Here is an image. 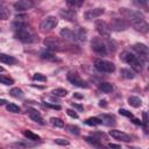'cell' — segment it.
Segmentation results:
<instances>
[{
  "instance_id": "obj_1",
  "label": "cell",
  "mask_w": 149,
  "mask_h": 149,
  "mask_svg": "<svg viewBox=\"0 0 149 149\" xmlns=\"http://www.w3.org/2000/svg\"><path fill=\"white\" fill-rule=\"evenodd\" d=\"M120 13H122L126 17L129 19V21L132 22V24L134 26V28L137 31L141 33H147L148 31V23L144 20V16L140 13V12H135V10H130L127 8H120Z\"/></svg>"
},
{
  "instance_id": "obj_2",
  "label": "cell",
  "mask_w": 149,
  "mask_h": 149,
  "mask_svg": "<svg viewBox=\"0 0 149 149\" xmlns=\"http://www.w3.org/2000/svg\"><path fill=\"white\" fill-rule=\"evenodd\" d=\"M14 27H15V36L17 40H20L21 42H24V43H30L34 41V35L30 33V30L28 29V27L24 23L15 22Z\"/></svg>"
},
{
  "instance_id": "obj_3",
  "label": "cell",
  "mask_w": 149,
  "mask_h": 149,
  "mask_svg": "<svg viewBox=\"0 0 149 149\" xmlns=\"http://www.w3.org/2000/svg\"><path fill=\"white\" fill-rule=\"evenodd\" d=\"M122 58H123L125 62H127L133 68L134 71H136V72H141L142 71V63H141L140 58L137 56H135L134 54H132V52H123Z\"/></svg>"
},
{
  "instance_id": "obj_4",
  "label": "cell",
  "mask_w": 149,
  "mask_h": 149,
  "mask_svg": "<svg viewBox=\"0 0 149 149\" xmlns=\"http://www.w3.org/2000/svg\"><path fill=\"white\" fill-rule=\"evenodd\" d=\"M94 68L100 71V72H105V73H112L115 71V65L106 59H97L94 62Z\"/></svg>"
},
{
  "instance_id": "obj_5",
  "label": "cell",
  "mask_w": 149,
  "mask_h": 149,
  "mask_svg": "<svg viewBox=\"0 0 149 149\" xmlns=\"http://www.w3.org/2000/svg\"><path fill=\"white\" fill-rule=\"evenodd\" d=\"M43 43H44V45L48 48V49H50V50H56V51H61V50H63L64 48V45H63V43L58 40V38H56V37H47L44 41H43Z\"/></svg>"
},
{
  "instance_id": "obj_6",
  "label": "cell",
  "mask_w": 149,
  "mask_h": 149,
  "mask_svg": "<svg viewBox=\"0 0 149 149\" xmlns=\"http://www.w3.org/2000/svg\"><path fill=\"white\" fill-rule=\"evenodd\" d=\"M91 47H92L93 51L97 52V54H99V55H106V54H107V47H106V44L102 42V40L99 38V37H94V38L92 40Z\"/></svg>"
},
{
  "instance_id": "obj_7",
  "label": "cell",
  "mask_w": 149,
  "mask_h": 149,
  "mask_svg": "<svg viewBox=\"0 0 149 149\" xmlns=\"http://www.w3.org/2000/svg\"><path fill=\"white\" fill-rule=\"evenodd\" d=\"M58 23V20L56 16H47L40 24L41 30L43 31H48V30H52Z\"/></svg>"
},
{
  "instance_id": "obj_8",
  "label": "cell",
  "mask_w": 149,
  "mask_h": 149,
  "mask_svg": "<svg viewBox=\"0 0 149 149\" xmlns=\"http://www.w3.org/2000/svg\"><path fill=\"white\" fill-rule=\"evenodd\" d=\"M68 80L71 83V84H73L74 86H78V87H83V88H88L90 87V85H88V83L87 81H85V80H83L81 78H80V76L78 74V73H69L68 74Z\"/></svg>"
},
{
  "instance_id": "obj_9",
  "label": "cell",
  "mask_w": 149,
  "mask_h": 149,
  "mask_svg": "<svg viewBox=\"0 0 149 149\" xmlns=\"http://www.w3.org/2000/svg\"><path fill=\"white\" fill-rule=\"evenodd\" d=\"M95 28H97V31L100 34V36L102 37H109V34H111V29L108 27V24L105 22V21H101V20H98L95 21Z\"/></svg>"
},
{
  "instance_id": "obj_10",
  "label": "cell",
  "mask_w": 149,
  "mask_h": 149,
  "mask_svg": "<svg viewBox=\"0 0 149 149\" xmlns=\"http://www.w3.org/2000/svg\"><path fill=\"white\" fill-rule=\"evenodd\" d=\"M109 29L114 30H125L128 27V23L125 21V19H119V17H113L109 23Z\"/></svg>"
},
{
  "instance_id": "obj_11",
  "label": "cell",
  "mask_w": 149,
  "mask_h": 149,
  "mask_svg": "<svg viewBox=\"0 0 149 149\" xmlns=\"http://www.w3.org/2000/svg\"><path fill=\"white\" fill-rule=\"evenodd\" d=\"M109 135H111L113 139L118 140V141H122V142H129V141H130V136H129L128 134H126V133H123V132H121V130H118V129H112V130H109Z\"/></svg>"
},
{
  "instance_id": "obj_12",
  "label": "cell",
  "mask_w": 149,
  "mask_h": 149,
  "mask_svg": "<svg viewBox=\"0 0 149 149\" xmlns=\"http://www.w3.org/2000/svg\"><path fill=\"white\" fill-rule=\"evenodd\" d=\"M31 7H34V2L31 0H20L14 3V8L17 12H23V10L30 9Z\"/></svg>"
},
{
  "instance_id": "obj_13",
  "label": "cell",
  "mask_w": 149,
  "mask_h": 149,
  "mask_svg": "<svg viewBox=\"0 0 149 149\" xmlns=\"http://www.w3.org/2000/svg\"><path fill=\"white\" fill-rule=\"evenodd\" d=\"M134 50L140 55V57L141 58H143L144 61H147L148 59V54H149V50H148V47L146 45V44H143V43H136V44H134Z\"/></svg>"
},
{
  "instance_id": "obj_14",
  "label": "cell",
  "mask_w": 149,
  "mask_h": 149,
  "mask_svg": "<svg viewBox=\"0 0 149 149\" xmlns=\"http://www.w3.org/2000/svg\"><path fill=\"white\" fill-rule=\"evenodd\" d=\"M59 15L64 19V20H68V21H76V17H77V14L73 9H61L59 10Z\"/></svg>"
},
{
  "instance_id": "obj_15",
  "label": "cell",
  "mask_w": 149,
  "mask_h": 149,
  "mask_svg": "<svg viewBox=\"0 0 149 149\" xmlns=\"http://www.w3.org/2000/svg\"><path fill=\"white\" fill-rule=\"evenodd\" d=\"M104 12H105L104 8H93V9L87 10L84 14V16H85L86 20H92V19H95V17L100 16L101 14H104Z\"/></svg>"
},
{
  "instance_id": "obj_16",
  "label": "cell",
  "mask_w": 149,
  "mask_h": 149,
  "mask_svg": "<svg viewBox=\"0 0 149 149\" xmlns=\"http://www.w3.org/2000/svg\"><path fill=\"white\" fill-rule=\"evenodd\" d=\"M73 34H74V42H85L86 41V31L81 27L76 28L73 30Z\"/></svg>"
},
{
  "instance_id": "obj_17",
  "label": "cell",
  "mask_w": 149,
  "mask_h": 149,
  "mask_svg": "<svg viewBox=\"0 0 149 149\" xmlns=\"http://www.w3.org/2000/svg\"><path fill=\"white\" fill-rule=\"evenodd\" d=\"M28 115H29V118H30L31 120H34V121H36V122H38V123H41V125L44 123L43 118H42V115H41V113H40L38 111L31 108V109L28 111Z\"/></svg>"
},
{
  "instance_id": "obj_18",
  "label": "cell",
  "mask_w": 149,
  "mask_h": 149,
  "mask_svg": "<svg viewBox=\"0 0 149 149\" xmlns=\"http://www.w3.org/2000/svg\"><path fill=\"white\" fill-rule=\"evenodd\" d=\"M0 63H5V64H15L17 63V59L13 56H9L7 54H2L0 52Z\"/></svg>"
},
{
  "instance_id": "obj_19",
  "label": "cell",
  "mask_w": 149,
  "mask_h": 149,
  "mask_svg": "<svg viewBox=\"0 0 149 149\" xmlns=\"http://www.w3.org/2000/svg\"><path fill=\"white\" fill-rule=\"evenodd\" d=\"M61 36L68 41H72L74 42V34H73V30L69 29V28H63L61 30Z\"/></svg>"
},
{
  "instance_id": "obj_20",
  "label": "cell",
  "mask_w": 149,
  "mask_h": 149,
  "mask_svg": "<svg viewBox=\"0 0 149 149\" xmlns=\"http://www.w3.org/2000/svg\"><path fill=\"white\" fill-rule=\"evenodd\" d=\"M99 119L101 120V122H102L104 125H107V126H112V125H115V119H114V116H112V115H107V114H104V115H101Z\"/></svg>"
},
{
  "instance_id": "obj_21",
  "label": "cell",
  "mask_w": 149,
  "mask_h": 149,
  "mask_svg": "<svg viewBox=\"0 0 149 149\" xmlns=\"http://www.w3.org/2000/svg\"><path fill=\"white\" fill-rule=\"evenodd\" d=\"M9 16H10L9 9L6 6L0 5V20H7V19H9Z\"/></svg>"
},
{
  "instance_id": "obj_22",
  "label": "cell",
  "mask_w": 149,
  "mask_h": 149,
  "mask_svg": "<svg viewBox=\"0 0 149 149\" xmlns=\"http://www.w3.org/2000/svg\"><path fill=\"white\" fill-rule=\"evenodd\" d=\"M128 104L130 105V106H133V107H135V108H137V107H140L141 105H142V100L139 98V97H129L128 98Z\"/></svg>"
},
{
  "instance_id": "obj_23",
  "label": "cell",
  "mask_w": 149,
  "mask_h": 149,
  "mask_svg": "<svg viewBox=\"0 0 149 149\" xmlns=\"http://www.w3.org/2000/svg\"><path fill=\"white\" fill-rule=\"evenodd\" d=\"M9 94H10L12 97H14V98H23V95H24L23 91H22L21 88H19V87H13V88L9 91Z\"/></svg>"
},
{
  "instance_id": "obj_24",
  "label": "cell",
  "mask_w": 149,
  "mask_h": 149,
  "mask_svg": "<svg viewBox=\"0 0 149 149\" xmlns=\"http://www.w3.org/2000/svg\"><path fill=\"white\" fill-rule=\"evenodd\" d=\"M121 74H122V77H125V78H127V79H133L134 77H135V73H134V71H132L130 69H126V68H123V69H121Z\"/></svg>"
},
{
  "instance_id": "obj_25",
  "label": "cell",
  "mask_w": 149,
  "mask_h": 149,
  "mask_svg": "<svg viewBox=\"0 0 149 149\" xmlns=\"http://www.w3.org/2000/svg\"><path fill=\"white\" fill-rule=\"evenodd\" d=\"M99 88H100L102 92L108 93V92H112V91H113V85L109 84V83L104 81V83H100V84H99Z\"/></svg>"
},
{
  "instance_id": "obj_26",
  "label": "cell",
  "mask_w": 149,
  "mask_h": 149,
  "mask_svg": "<svg viewBox=\"0 0 149 149\" xmlns=\"http://www.w3.org/2000/svg\"><path fill=\"white\" fill-rule=\"evenodd\" d=\"M23 135L28 139V140H31V141H40V136L30 130H23Z\"/></svg>"
},
{
  "instance_id": "obj_27",
  "label": "cell",
  "mask_w": 149,
  "mask_h": 149,
  "mask_svg": "<svg viewBox=\"0 0 149 149\" xmlns=\"http://www.w3.org/2000/svg\"><path fill=\"white\" fill-rule=\"evenodd\" d=\"M85 123L88 125V126H99L102 122H101V120L99 118H88V119L85 120Z\"/></svg>"
},
{
  "instance_id": "obj_28",
  "label": "cell",
  "mask_w": 149,
  "mask_h": 149,
  "mask_svg": "<svg viewBox=\"0 0 149 149\" xmlns=\"http://www.w3.org/2000/svg\"><path fill=\"white\" fill-rule=\"evenodd\" d=\"M0 83L3 84V85H12V84H14V79L8 77V76L0 74Z\"/></svg>"
},
{
  "instance_id": "obj_29",
  "label": "cell",
  "mask_w": 149,
  "mask_h": 149,
  "mask_svg": "<svg viewBox=\"0 0 149 149\" xmlns=\"http://www.w3.org/2000/svg\"><path fill=\"white\" fill-rule=\"evenodd\" d=\"M41 58L42 59H47V61H55L56 56L50 51H43V52H41Z\"/></svg>"
},
{
  "instance_id": "obj_30",
  "label": "cell",
  "mask_w": 149,
  "mask_h": 149,
  "mask_svg": "<svg viewBox=\"0 0 149 149\" xmlns=\"http://www.w3.org/2000/svg\"><path fill=\"white\" fill-rule=\"evenodd\" d=\"M52 93H54V95L62 98V97H65V95L68 94V91H66L65 88L58 87V88H55V90H52Z\"/></svg>"
},
{
  "instance_id": "obj_31",
  "label": "cell",
  "mask_w": 149,
  "mask_h": 149,
  "mask_svg": "<svg viewBox=\"0 0 149 149\" xmlns=\"http://www.w3.org/2000/svg\"><path fill=\"white\" fill-rule=\"evenodd\" d=\"M50 122H51L55 127H58V128L64 127V121H63L62 119H59V118H51V119H50Z\"/></svg>"
},
{
  "instance_id": "obj_32",
  "label": "cell",
  "mask_w": 149,
  "mask_h": 149,
  "mask_svg": "<svg viewBox=\"0 0 149 149\" xmlns=\"http://www.w3.org/2000/svg\"><path fill=\"white\" fill-rule=\"evenodd\" d=\"M85 140H86L88 143H91V144L95 146L98 149H104V147H101V146H100V143H99V140H98V139H94V137H85Z\"/></svg>"
},
{
  "instance_id": "obj_33",
  "label": "cell",
  "mask_w": 149,
  "mask_h": 149,
  "mask_svg": "<svg viewBox=\"0 0 149 149\" xmlns=\"http://www.w3.org/2000/svg\"><path fill=\"white\" fill-rule=\"evenodd\" d=\"M6 108H7V111H9L12 113H20V111H21L20 107L17 105H15V104H7Z\"/></svg>"
},
{
  "instance_id": "obj_34",
  "label": "cell",
  "mask_w": 149,
  "mask_h": 149,
  "mask_svg": "<svg viewBox=\"0 0 149 149\" xmlns=\"http://www.w3.org/2000/svg\"><path fill=\"white\" fill-rule=\"evenodd\" d=\"M119 113H120L121 115L126 116V118H129V119H133V118H134V115H133L129 111H127V109H125V108H120V109H119Z\"/></svg>"
},
{
  "instance_id": "obj_35",
  "label": "cell",
  "mask_w": 149,
  "mask_h": 149,
  "mask_svg": "<svg viewBox=\"0 0 149 149\" xmlns=\"http://www.w3.org/2000/svg\"><path fill=\"white\" fill-rule=\"evenodd\" d=\"M68 129L70 130V133H71V134H74V135H79V134H80V129H79L77 126L70 125V126L68 127Z\"/></svg>"
},
{
  "instance_id": "obj_36",
  "label": "cell",
  "mask_w": 149,
  "mask_h": 149,
  "mask_svg": "<svg viewBox=\"0 0 149 149\" xmlns=\"http://www.w3.org/2000/svg\"><path fill=\"white\" fill-rule=\"evenodd\" d=\"M33 79H34V80H37V81H45V80H47V77L43 76L42 73H35V74L33 76Z\"/></svg>"
},
{
  "instance_id": "obj_37",
  "label": "cell",
  "mask_w": 149,
  "mask_h": 149,
  "mask_svg": "<svg viewBox=\"0 0 149 149\" xmlns=\"http://www.w3.org/2000/svg\"><path fill=\"white\" fill-rule=\"evenodd\" d=\"M55 143L56 144H59V146H68V144H70V142L68 140H65V139H56L55 140Z\"/></svg>"
},
{
  "instance_id": "obj_38",
  "label": "cell",
  "mask_w": 149,
  "mask_h": 149,
  "mask_svg": "<svg viewBox=\"0 0 149 149\" xmlns=\"http://www.w3.org/2000/svg\"><path fill=\"white\" fill-rule=\"evenodd\" d=\"M68 5L69 6H72V7H80L83 5V1H73V0H69L68 1Z\"/></svg>"
},
{
  "instance_id": "obj_39",
  "label": "cell",
  "mask_w": 149,
  "mask_h": 149,
  "mask_svg": "<svg viewBox=\"0 0 149 149\" xmlns=\"http://www.w3.org/2000/svg\"><path fill=\"white\" fill-rule=\"evenodd\" d=\"M66 113H68L69 116H71V118H73V119H78V114H77L74 111H72V109H66Z\"/></svg>"
},
{
  "instance_id": "obj_40",
  "label": "cell",
  "mask_w": 149,
  "mask_h": 149,
  "mask_svg": "<svg viewBox=\"0 0 149 149\" xmlns=\"http://www.w3.org/2000/svg\"><path fill=\"white\" fill-rule=\"evenodd\" d=\"M44 106L50 107V108H54V109H61V106L59 105H52V104H49V102H45Z\"/></svg>"
},
{
  "instance_id": "obj_41",
  "label": "cell",
  "mask_w": 149,
  "mask_h": 149,
  "mask_svg": "<svg viewBox=\"0 0 149 149\" xmlns=\"http://www.w3.org/2000/svg\"><path fill=\"white\" fill-rule=\"evenodd\" d=\"M143 122H142V125L144 126V127H147V125H148V116H147V112H143Z\"/></svg>"
},
{
  "instance_id": "obj_42",
  "label": "cell",
  "mask_w": 149,
  "mask_h": 149,
  "mask_svg": "<svg viewBox=\"0 0 149 149\" xmlns=\"http://www.w3.org/2000/svg\"><path fill=\"white\" fill-rule=\"evenodd\" d=\"M72 107H73V108H77V109H79V111H83V109H84V107H83L81 105L76 104V102H72Z\"/></svg>"
},
{
  "instance_id": "obj_43",
  "label": "cell",
  "mask_w": 149,
  "mask_h": 149,
  "mask_svg": "<svg viewBox=\"0 0 149 149\" xmlns=\"http://www.w3.org/2000/svg\"><path fill=\"white\" fill-rule=\"evenodd\" d=\"M108 147H109L111 149H120V146H119V144H114V143H109Z\"/></svg>"
},
{
  "instance_id": "obj_44",
  "label": "cell",
  "mask_w": 149,
  "mask_h": 149,
  "mask_svg": "<svg viewBox=\"0 0 149 149\" xmlns=\"http://www.w3.org/2000/svg\"><path fill=\"white\" fill-rule=\"evenodd\" d=\"M133 122H134L135 125H142V121H141L140 119H136V118H133Z\"/></svg>"
},
{
  "instance_id": "obj_45",
  "label": "cell",
  "mask_w": 149,
  "mask_h": 149,
  "mask_svg": "<svg viewBox=\"0 0 149 149\" xmlns=\"http://www.w3.org/2000/svg\"><path fill=\"white\" fill-rule=\"evenodd\" d=\"M73 97H76V98H78V99H81V98H83V95H81V94H78V93H74Z\"/></svg>"
},
{
  "instance_id": "obj_46",
  "label": "cell",
  "mask_w": 149,
  "mask_h": 149,
  "mask_svg": "<svg viewBox=\"0 0 149 149\" xmlns=\"http://www.w3.org/2000/svg\"><path fill=\"white\" fill-rule=\"evenodd\" d=\"M105 102H106L105 100H101V101L99 102V106H101V107H102V106H106V104H105Z\"/></svg>"
},
{
  "instance_id": "obj_47",
  "label": "cell",
  "mask_w": 149,
  "mask_h": 149,
  "mask_svg": "<svg viewBox=\"0 0 149 149\" xmlns=\"http://www.w3.org/2000/svg\"><path fill=\"white\" fill-rule=\"evenodd\" d=\"M6 102H7V101H6L5 99H0V105H6Z\"/></svg>"
},
{
  "instance_id": "obj_48",
  "label": "cell",
  "mask_w": 149,
  "mask_h": 149,
  "mask_svg": "<svg viewBox=\"0 0 149 149\" xmlns=\"http://www.w3.org/2000/svg\"><path fill=\"white\" fill-rule=\"evenodd\" d=\"M3 71H5V69L2 66H0V72H3Z\"/></svg>"
}]
</instances>
